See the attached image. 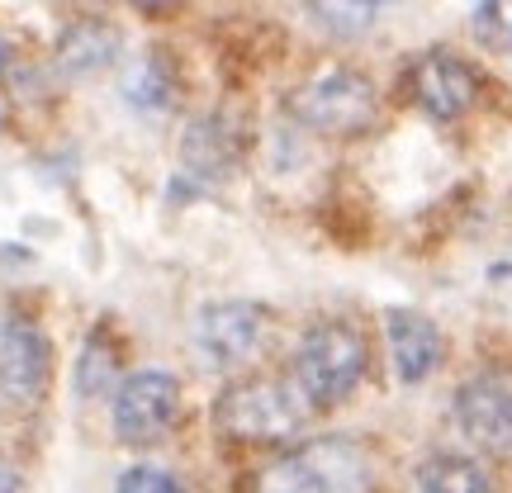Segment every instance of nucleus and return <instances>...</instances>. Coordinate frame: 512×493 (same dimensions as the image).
<instances>
[{"label": "nucleus", "mask_w": 512, "mask_h": 493, "mask_svg": "<svg viewBox=\"0 0 512 493\" xmlns=\"http://www.w3.org/2000/svg\"><path fill=\"white\" fill-rule=\"evenodd\" d=\"M366 366H370V347L361 328H351L342 318H328V323H313L299 337L290 380L313 413H323V408H337L342 399L356 394V384L366 380Z\"/></svg>", "instance_id": "nucleus-1"}, {"label": "nucleus", "mask_w": 512, "mask_h": 493, "mask_svg": "<svg viewBox=\"0 0 512 493\" xmlns=\"http://www.w3.org/2000/svg\"><path fill=\"white\" fill-rule=\"evenodd\" d=\"M313 408L304 403V394L294 389V380H271V375H256V380L228 384L219 399H214V427L219 437L242 441V446H271V441H290Z\"/></svg>", "instance_id": "nucleus-2"}, {"label": "nucleus", "mask_w": 512, "mask_h": 493, "mask_svg": "<svg viewBox=\"0 0 512 493\" xmlns=\"http://www.w3.org/2000/svg\"><path fill=\"white\" fill-rule=\"evenodd\" d=\"M252 493H370V456L347 437H318L256 475Z\"/></svg>", "instance_id": "nucleus-3"}, {"label": "nucleus", "mask_w": 512, "mask_h": 493, "mask_svg": "<svg viewBox=\"0 0 512 493\" xmlns=\"http://www.w3.org/2000/svg\"><path fill=\"white\" fill-rule=\"evenodd\" d=\"M290 114L323 138H356L375 124L380 95L370 86V76L332 67V72H318L290 95Z\"/></svg>", "instance_id": "nucleus-4"}, {"label": "nucleus", "mask_w": 512, "mask_h": 493, "mask_svg": "<svg viewBox=\"0 0 512 493\" xmlns=\"http://www.w3.org/2000/svg\"><path fill=\"white\" fill-rule=\"evenodd\" d=\"M271 337V313L247 299H219L204 304L195 318V351L209 370H238Z\"/></svg>", "instance_id": "nucleus-5"}, {"label": "nucleus", "mask_w": 512, "mask_h": 493, "mask_svg": "<svg viewBox=\"0 0 512 493\" xmlns=\"http://www.w3.org/2000/svg\"><path fill=\"white\" fill-rule=\"evenodd\" d=\"M181 418V380L166 370H138L114 394V432L124 446H147L166 437Z\"/></svg>", "instance_id": "nucleus-6"}, {"label": "nucleus", "mask_w": 512, "mask_h": 493, "mask_svg": "<svg viewBox=\"0 0 512 493\" xmlns=\"http://www.w3.org/2000/svg\"><path fill=\"white\" fill-rule=\"evenodd\" d=\"M408 95H413V105H418L422 114L451 124V119L475 110L479 76L465 57L446 53V48H432V53H422L418 62L408 67Z\"/></svg>", "instance_id": "nucleus-7"}, {"label": "nucleus", "mask_w": 512, "mask_h": 493, "mask_svg": "<svg viewBox=\"0 0 512 493\" xmlns=\"http://www.w3.org/2000/svg\"><path fill=\"white\" fill-rule=\"evenodd\" d=\"M456 422L484 451H512V370H479L460 384Z\"/></svg>", "instance_id": "nucleus-8"}, {"label": "nucleus", "mask_w": 512, "mask_h": 493, "mask_svg": "<svg viewBox=\"0 0 512 493\" xmlns=\"http://www.w3.org/2000/svg\"><path fill=\"white\" fill-rule=\"evenodd\" d=\"M48 342L29 318L0 313V394L15 403H34L48 389Z\"/></svg>", "instance_id": "nucleus-9"}, {"label": "nucleus", "mask_w": 512, "mask_h": 493, "mask_svg": "<svg viewBox=\"0 0 512 493\" xmlns=\"http://www.w3.org/2000/svg\"><path fill=\"white\" fill-rule=\"evenodd\" d=\"M384 332H389V356H394V375L403 384H422L446 356L441 328L427 313L413 309H389L384 313Z\"/></svg>", "instance_id": "nucleus-10"}, {"label": "nucleus", "mask_w": 512, "mask_h": 493, "mask_svg": "<svg viewBox=\"0 0 512 493\" xmlns=\"http://www.w3.org/2000/svg\"><path fill=\"white\" fill-rule=\"evenodd\" d=\"M119 57V29L105 19H76L57 38V67L67 76H91Z\"/></svg>", "instance_id": "nucleus-11"}, {"label": "nucleus", "mask_w": 512, "mask_h": 493, "mask_svg": "<svg viewBox=\"0 0 512 493\" xmlns=\"http://www.w3.org/2000/svg\"><path fill=\"white\" fill-rule=\"evenodd\" d=\"M181 152H185V166H190L195 176L219 181V176H228L233 162H238V138H233L219 119H200V124H190Z\"/></svg>", "instance_id": "nucleus-12"}, {"label": "nucleus", "mask_w": 512, "mask_h": 493, "mask_svg": "<svg viewBox=\"0 0 512 493\" xmlns=\"http://www.w3.org/2000/svg\"><path fill=\"white\" fill-rule=\"evenodd\" d=\"M418 493H494V475L470 456H432L418 465Z\"/></svg>", "instance_id": "nucleus-13"}, {"label": "nucleus", "mask_w": 512, "mask_h": 493, "mask_svg": "<svg viewBox=\"0 0 512 493\" xmlns=\"http://www.w3.org/2000/svg\"><path fill=\"white\" fill-rule=\"evenodd\" d=\"M124 95L133 110H147V114H162L171 100H176V76L166 67L162 53H152L143 67H133L124 81Z\"/></svg>", "instance_id": "nucleus-14"}, {"label": "nucleus", "mask_w": 512, "mask_h": 493, "mask_svg": "<svg viewBox=\"0 0 512 493\" xmlns=\"http://www.w3.org/2000/svg\"><path fill=\"white\" fill-rule=\"evenodd\" d=\"M119 375V351L105 342V332H95L86 351H81V366H76V389L95 399V394H105V384Z\"/></svg>", "instance_id": "nucleus-15"}, {"label": "nucleus", "mask_w": 512, "mask_h": 493, "mask_svg": "<svg viewBox=\"0 0 512 493\" xmlns=\"http://www.w3.org/2000/svg\"><path fill=\"white\" fill-rule=\"evenodd\" d=\"M384 5H399V0H313V15L323 19L332 34H361Z\"/></svg>", "instance_id": "nucleus-16"}, {"label": "nucleus", "mask_w": 512, "mask_h": 493, "mask_svg": "<svg viewBox=\"0 0 512 493\" xmlns=\"http://www.w3.org/2000/svg\"><path fill=\"white\" fill-rule=\"evenodd\" d=\"M475 34H479L484 48H494V53H512V0H479Z\"/></svg>", "instance_id": "nucleus-17"}, {"label": "nucleus", "mask_w": 512, "mask_h": 493, "mask_svg": "<svg viewBox=\"0 0 512 493\" xmlns=\"http://www.w3.org/2000/svg\"><path fill=\"white\" fill-rule=\"evenodd\" d=\"M114 493H190V489H185L176 475L157 470V465H138V470H128V475L119 479Z\"/></svg>", "instance_id": "nucleus-18"}, {"label": "nucleus", "mask_w": 512, "mask_h": 493, "mask_svg": "<svg viewBox=\"0 0 512 493\" xmlns=\"http://www.w3.org/2000/svg\"><path fill=\"white\" fill-rule=\"evenodd\" d=\"M0 493H19V470L0 456Z\"/></svg>", "instance_id": "nucleus-19"}, {"label": "nucleus", "mask_w": 512, "mask_h": 493, "mask_svg": "<svg viewBox=\"0 0 512 493\" xmlns=\"http://www.w3.org/2000/svg\"><path fill=\"white\" fill-rule=\"evenodd\" d=\"M133 5H138V10H152V15H157V10H166V5H176V0H133Z\"/></svg>", "instance_id": "nucleus-20"}, {"label": "nucleus", "mask_w": 512, "mask_h": 493, "mask_svg": "<svg viewBox=\"0 0 512 493\" xmlns=\"http://www.w3.org/2000/svg\"><path fill=\"white\" fill-rule=\"evenodd\" d=\"M5 72H10V43L0 38V81H5Z\"/></svg>", "instance_id": "nucleus-21"}]
</instances>
